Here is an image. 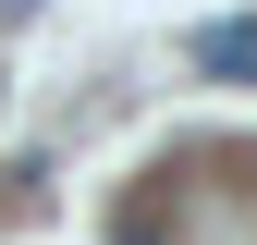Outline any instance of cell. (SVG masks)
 <instances>
[{
  "mask_svg": "<svg viewBox=\"0 0 257 245\" xmlns=\"http://www.w3.org/2000/svg\"><path fill=\"white\" fill-rule=\"evenodd\" d=\"M184 61H196V74H257V25H196Z\"/></svg>",
  "mask_w": 257,
  "mask_h": 245,
  "instance_id": "1",
  "label": "cell"
},
{
  "mask_svg": "<svg viewBox=\"0 0 257 245\" xmlns=\"http://www.w3.org/2000/svg\"><path fill=\"white\" fill-rule=\"evenodd\" d=\"M25 13H37V0H0V25H25Z\"/></svg>",
  "mask_w": 257,
  "mask_h": 245,
  "instance_id": "2",
  "label": "cell"
}]
</instances>
